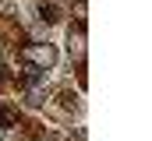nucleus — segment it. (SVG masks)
Segmentation results:
<instances>
[{
	"label": "nucleus",
	"mask_w": 152,
	"mask_h": 141,
	"mask_svg": "<svg viewBox=\"0 0 152 141\" xmlns=\"http://www.w3.org/2000/svg\"><path fill=\"white\" fill-rule=\"evenodd\" d=\"M21 57L28 60V67L50 70L57 64V46H53V42H25V46H21Z\"/></svg>",
	"instance_id": "f257e3e1"
},
{
	"label": "nucleus",
	"mask_w": 152,
	"mask_h": 141,
	"mask_svg": "<svg viewBox=\"0 0 152 141\" xmlns=\"http://www.w3.org/2000/svg\"><path fill=\"white\" fill-rule=\"evenodd\" d=\"M67 42H71V57H78V64H81V60H85V28H81V25L71 28V39H67Z\"/></svg>",
	"instance_id": "f03ea898"
},
{
	"label": "nucleus",
	"mask_w": 152,
	"mask_h": 141,
	"mask_svg": "<svg viewBox=\"0 0 152 141\" xmlns=\"http://www.w3.org/2000/svg\"><path fill=\"white\" fill-rule=\"evenodd\" d=\"M57 18H60L57 4H46V0H42V4H39V21H46V25H50V21H57Z\"/></svg>",
	"instance_id": "7ed1b4c3"
},
{
	"label": "nucleus",
	"mask_w": 152,
	"mask_h": 141,
	"mask_svg": "<svg viewBox=\"0 0 152 141\" xmlns=\"http://www.w3.org/2000/svg\"><path fill=\"white\" fill-rule=\"evenodd\" d=\"M85 11H88V0H78V4H75V18H78V25L85 21Z\"/></svg>",
	"instance_id": "20e7f679"
},
{
	"label": "nucleus",
	"mask_w": 152,
	"mask_h": 141,
	"mask_svg": "<svg viewBox=\"0 0 152 141\" xmlns=\"http://www.w3.org/2000/svg\"><path fill=\"white\" fill-rule=\"evenodd\" d=\"M0 141H21V131H4V138Z\"/></svg>",
	"instance_id": "39448f33"
},
{
	"label": "nucleus",
	"mask_w": 152,
	"mask_h": 141,
	"mask_svg": "<svg viewBox=\"0 0 152 141\" xmlns=\"http://www.w3.org/2000/svg\"><path fill=\"white\" fill-rule=\"evenodd\" d=\"M0 138H4V124H0Z\"/></svg>",
	"instance_id": "423d86ee"
},
{
	"label": "nucleus",
	"mask_w": 152,
	"mask_h": 141,
	"mask_svg": "<svg viewBox=\"0 0 152 141\" xmlns=\"http://www.w3.org/2000/svg\"><path fill=\"white\" fill-rule=\"evenodd\" d=\"M0 53H4V42H0Z\"/></svg>",
	"instance_id": "0eeeda50"
}]
</instances>
